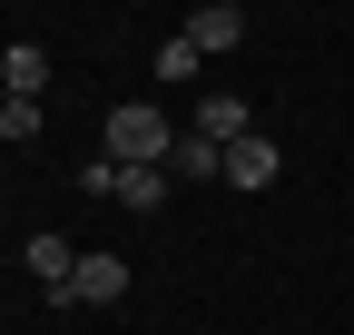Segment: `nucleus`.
Masks as SVG:
<instances>
[{"label":"nucleus","instance_id":"obj_1","mask_svg":"<svg viewBox=\"0 0 354 335\" xmlns=\"http://www.w3.org/2000/svg\"><path fill=\"white\" fill-rule=\"evenodd\" d=\"M99 158H118V168H167V158H177V118L148 109V99H118L109 129H99Z\"/></svg>","mask_w":354,"mask_h":335},{"label":"nucleus","instance_id":"obj_2","mask_svg":"<svg viewBox=\"0 0 354 335\" xmlns=\"http://www.w3.org/2000/svg\"><path fill=\"white\" fill-rule=\"evenodd\" d=\"M79 188H88V197H118V207H158V197L177 188V168H118V158H88Z\"/></svg>","mask_w":354,"mask_h":335},{"label":"nucleus","instance_id":"obj_3","mask_svg":"<svg viewBox=\"0 0 354 335\" xmlns=\"http://www.w3.org/2000/svg\"><path fill=\"white\" fill-rule=\"evenodd\" d=\"M118 296H128V257H109V246H99V257H79V276L59 286L50 306H118Z\"/></svg>","mask_w":354,"mask_h":335},{"label":"nucleus","instance_id":"obj_4","mask_svg":"<svg viewBox=\"0 0 354 335\" xmlns=\"http://www.w3.org/2000/svg\"><path fill=\"white\" fill-rule=\"evenodd\" d=\"M20 266L39 276V296H59V286L79 276V246H69L59 227H30V237H20Z\"/></svg>","mask_w":354,"mask_h":335},{"label":"nucleus","instance_id":"obj_5","mask_svg":"<svg viewBox=\"0 0 354 335\" xmlns=\"http://www.w3.org/2000/svg\"><path fill=\"white\" fill-rule=\"evenodd\" d=\"M187 129H197V138H216V148H236V138H256V129H246V99H236V89H197V109H187Z\"/></svg>","mask_w":354,"mask_h":335},{"label":"nucleus","instance_id":"obj_6","mask_svg":"<svg viewBox=\"0 0 354 335\" xmlns=\"http://www.w3.org/2000/svg\"><path fill=\"white\" fill-rule=\"evenodd\" d=\"M187 39H197L207 60H227L236 39H246V10H236V0H207V10H187Z\"/></svg>","mask_w":354,"mask_h":335},{"label":"nucleus","instance_id":"obj_7","mask_svg":"<svg viewBox=\"0 0 354 335\" xmlns=\"http://www.w3.org/2000/svg\"><path fill=\"white\" fill-rule=\"evenodd\" d=\"M0 89L39 99V89H50V50H39V39H10V50H0Z\"/></svg>","mask_w":354,"mask_h":335},{"label":"nucleus","instance_id":"obj_8","mask_svg":"<svg viewBox=\"0 0 354 335\" xmlns=\"http://www.w3.org/2000/svg\"><path fill=\"white\" fill-rule=\"evenodd\" d=\"M276 168H286L276 138H236V148H227V188H276Z\"/></svg>","mask_w":354,"mask_h":335},{"label":"nucleus","instance_id":"obj_9","mask_svg":"<svg viewBox=\"0 0 354 335\" xmlns=\"http://www.w3.org/2000/svg\"><path fill=\"white\" fill-rule=\"evenodd\" d=\"M197 69H207V50H197L187 30H177V39H158V79H167V89H197Z\"/></svg>","mask_w":354,"mask_h":335},{"label":"nucleus","instance_id":"obj_10","mask_svg":"<svg viewBox=\"0 0 354 335\" xmlns=\"http://www.w3.org/2000/svg\"><path fill=\"white\" fill-rule=\"evenodd\" d=\"M167 168H177V178H197V188H207V178H227V148L187 129V138H177V158H167Z\"/></svg>","mask_w":354,"mask_h":335},{"label":"nucleus","instance_id":"obj_11","mask_svg":"<svg viewBox=\"0 0 354 335\" xmlns=\"http://www.w3.org/2000/svg\"><path fill=\"white\" fill-rule=\"evenodd\" d=\"M39 118H50L39 99H10V109H0V138H10V148H30V138H39Z\"/></svg>","mask_w":354,"mask_h":335}]
</instances>
